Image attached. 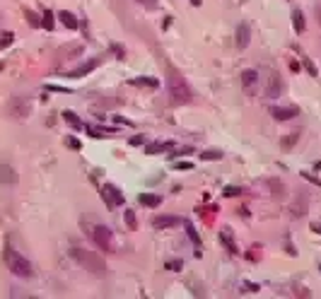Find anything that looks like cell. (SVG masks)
I'll return each mask as SVG.
<instances>
[{
  "label": "cell",
  "mask_w": 321,
  "mask_h": 299,
  "mask_svg": "<svg viewBox=\"0 0 321 299\" xmlns=\"http://www.w3.org/2000/svg\"><path fill=\"white\" fill-rule=\"evenodd\" d=\"M167 90H169V97H172L174 104H189L193 99V92L189 87V82L183 80L172 65L167 68Z\"/></svg>",
  "instance_id": "cell-1"
},
{
  "label": "cell",
  "mask_w": 321,
  "mask_h": 299,
  "mask_svg": "<svg viewBox=\"0 0 321 299\" xmlns=\"http://www.w3.org/2000/svg\"><path fill=\"white\" fill-rule=\"evenodd\" d=\"M3 258H5V265H8V270L12 273V275H17V278H27V280L34 275V268H32V263L27 261V256L17 254V251H15L10 244H5Z\"/></svg>",
  "instance_id": "cell-2"
},
{
  "label": "cell",
  "mask_w": 321,
  "mask_h": 299,
  "mask_svg": "<svg viewBox=\"0 0 321 299\" xmlns=\"http://www.w3.org/2000/svg\"><path fill=\"white\" fill-rule=\"evenodd\" d=\"M70 256L77 261L80 268L94 273V275L106 273V263H104V258H101L99 254H94V251H87V249H80V246H73V249H70Z\"/></svg>",
  "instance_id": "cell-3"
},
{
  "label": "cell",
  "mask_w": 321,
  "mask_h": 299,
  "mask_svg": "<svg viewBox=\"0 0 321 299\" xmlns=\"http://www.w3.org/2000/svg\"><path fill=\"white\" fill-rule=\"evenodd\" d=\"M92 241L99 246L101 251H114V232H111L106 225H97L92 229Z\"/></svg>",
  "instance_id": "cell-4"
},
{
  "label": "cell",
  "mask_w": 321,
  "mask_h": 299,
  "mask_svg": "<svg viewBox=\"0 0 321 299\" xmlns=\"http://www.w3.org/2000/svg\"><path fill=\"white\" fill-rule=\"evenodd\" d=\"M101 198H104V203L109 205V210L119 208V205H123V203H126L123 193H121L119 186H114V183H104V186H101Z\"/></svg>",
  "instance_id": "cell-5"
},
{
  "label": "cell",
  "mask_w": 321,
  "mask_h": 299,
  "mask_svg": "<svg viewBox=\"0 0 321 299\" xmlns=\"http://www.w3.org/2000/svg\"><path fill=\"white\" fill-rule=\"evenodd\" d=\"M17 181H19V176H17V172H15V167L3 159V162H0V183L12 188V186H17Z\"/></svg>",
  "instance_id": "cell-6"
},
{
  "label": "cell",
  "mask_w": 321,
  "mask_h": 299,
  "mask_svg": "<svg viewBox=\"0 0 321 299\" xmlns=\"http://www.w3.org/2000/svg\"><path fill=\"white\" fill-rule=\"evenodd\" d=\"M242 87H244L247 94H256L258 92V70H254V68L244 70L242 73Z\"/></svg>",
  "instance_id": "cell-7"
},
{
  "label": "cell",
  "mask_w": 321,
  "mask_h": 299,
  "mask_svg": "<svg viewBox=\"0 0 321 299\" xmlns=\"http://www.w3.org/2000/svg\"><path fill=\"white\" fill-rule=\"evenodd\" d=\"M234 41H237V48L239 51H244L249 48V41H251V27H249L247 22H242L237 27V34H234Z\"/></svg>",
  "instance_id": "cell-8"
},
{
  "label": "cell",
  "mask_w": 321,
  "mask_h": 299,
  "mask_svg": "<svg viewBox=\"0 0 321 299\" xmlns=\"http://www.w3.org/2000/svg\"><path fill=\"white\" fill-rule=\"evenodd\" d=\"M8 111L12 114V116H17V118H24L29 114V101L24 99V97H15V99L10 101V106Z\"/></svg>",
  "instance_id": "cell-9"
},
{
  "label": "cell",
  "mask_w": 321,
  "mask_h": 299,
  "mask_svg": "<svg viewBox=\"0 0 321 299\" xmlns=\"http://www.w3.org/2000/svg\"><path fill=\"white\" fill-rule=\"evenodd\" d=\"M271 114H273L275 121H290V118H295L300 114V109L297 106H273Z\"/></svg>",
  "instance_id": "cell-10"
},
{
  "label": "cell",
  "mask_w": 321,
  "mask_h": 299,
  "mask_svg": "<svg viewBox=\"0 0 321 299\" xmlns=\"http://www.w3.org/2000/svg\"><path fill=\"white\" fill-rule=\"evenodd\" d=\"M220 241H222V246L227 249V254H232V256L239 254V246L234 244V234L229 232L227 227H225V229H220Z\"/></svg>",
  "instance_id": "cell-11"
},
{
  "label": "cell",
  "mask_w": 321,
  "mask_h": 299,
  "mask_svg": "<svg viewBox=\"0 0 321 299\" xmlns=\"http://www.w3.org/2000/svg\"><path fill=\"white\" fill-rule=\"evenodd\" d=\"M183 220L176 218V215H157L155 220H152V225L157 227V229H167V227H174V225H181Z\"/></svg>",
  "instance_id": "cell-12"
},
{
  "label": "cell",
  "mask_w": 321,
  "mask_h": 299,
  "mask_svg": "<svg viewBox=\"0 0 321 299\" xmlns=\"http://www.w3.org/2000/svg\"><path fill=\"white\" fill-rule=\"evenodd\" d=\"M99 63H101V58H90V61H87V63H83L77 70H70V73H68V77H83V75L92 73V70H94Z\"/></svg>",
  "instance_id": "cell-13"
},
{
  "label": "cell",
  "mask_w": 321,
  "mask_h": 299,
  "mask_svg": "<svg viewBox=\"0 0 321 299\" xmlns=\"http://www.w3.org/2000/svg\"><path fill=\"white\" fill-rule=\"evenodd\" d=\"M63 121L73 128V130H85V126H87V123H85V121L77 116L75 111H63Z\"/></svg>",
  "instance_id": "cell-14"
},
{
  "label": "cell",
  "mask_w": 321,
  "mask_h": 299,
  "mask_svg": "<svg viewBox=\"0 0 321 299\" xmlns=\"http://www.w3.org/2000/svg\"><path fill=\"white\" fill-rule=\"evenodd\" d=\"M58 19L63 22V27L65 29H77L80 27V22H77V17H75L70 10H61V15H58Z\"/></svg>",
  "instance_id": "cell-15"
},
{
  "label": "cell",
  "mask_w": 321,
  "mask_h": 299,
  "mask_svg": "<svg viewBox=\"0 0 321 299\" xmlns=\"http://www.w3.org/2000/svg\"><path fill=\"white\" fill-rule=\"evenodd\" d=\"M138 200H140L145 208H157V205H162V196H157V193H140Z\"/></svg>",
  "instance_id": "cell-16"
},
{
  "label": "cell",
  "mask_w": 321,
  "mask_h": 299,
  "mask_svg": "<svg viewBox=\"0 0 321 299\" xmlns=\"http://www.w3.org/2000/svg\"><path fill=\"white\" fill-rule=\"evenodd\" d=\"M280 92H283V80L273 73V75H271V85H268V97L275 99V97H280Z\"/></svg>",
  "instance_id": "cell-17"
},
{
  "label": "cell",
  "mask_w": 321,
  "mask_h": 299,
  "mask_svg": "<svg viewBox=\"0 0 321 299\" xmlns=\"http://www.w3.org/2000/svg\"><path fill=\"white\" fill-rule=\"evenodd\" d=\"M292 27H295V32H297V34L307 32V22H304L302 10H292Z\"/></svg>",
  "instance_id": "cell-18"
},
{
  "label": "cell",
  "mask_w": 321,
  "mask_h": 299,
  "mask_svg": "<svg viewBox=\"0 0 321 299\" xmlns=\"http://www.w3.org/2000/svg\"><path fill=\"white\" fill-rule=\"evenodd\" d=\"M128 85H133V87H159V80L157 77H133V80H128Z\"/></svg>",
  "instance_id": "cell-19"
},
{
  "label": "cell",
  "mask_w": 321,
  "mask_h": 299,
  "mask_svg": "<svg viewBox=\"0 0 321 299\" xmlns=\"http://www.w3.org/2000/svg\"><path fill=\"white\" fill-rule=\"evenodd\" d=\"M174 147V143L169 140V143H150V145L145 147L147 154H159V152H167V150H172Z\"/></svg>",
  "instance_id": "cell-20"
},
{
  "label": "cell",
  "mask_w": 321,
  "mask_h": 299,
  "mask_svg": "<svg viewBox=\"0 0 321 299\" xmlns=\"http://www.w3.org/2000/svg\"><path fill=\"white\" fill-rule=\"evenodd\" d=\"M183 229H186V234H189V239H191L193 246H201V236H198V232H196L193 222H186V220H183Z\"/></svg>",
  "instance_id": "cell-21"
},
{
  "label": "cell",
  "mask_w": 321,
  "mask_h": 299,
  "mask_svg": "<svg viewBox=\"0 0 321 299\" xmlns=\"http://www.w3.org/2000/svg\"><path fill=\"white\" fill-rule=\"evenodd\" d=\"M56 24V17H54V12L51 10H44V15H41V27L46 29V32H51Z\"/></svg>",
  "instance_id": "cell-22"
},
{
  "label": "cell",
  "mask_w": 321,
  "mask_h": 299,
  "mask_svg": "<svg viewBox=\"0 0 321 299\" xmlns=\"http://www.w3.org/2000/svg\"><path fill=\"white\" fill-rule=\"evenodd\" d=\"M304 212H307V196H300V205H292V215L302 218Z\"/></svg>",
  "instance_id": "cell-23"
},
{
  "label": "cell",
  "mask_w": 321,
  "mask_h": 299,
  "mask_svg": "<svg viewBox=\"0 0 321 299\" xmlns=\"http://www.w3.org/2000/svg\"><path fill=\"white\" fill-rule=\"evenodd\" d=\"M24 19H27V22H29V24H32L34 29H39V27H41V19H39L37 15H34L32 10H27V8H24Z\"/></svg>",
  "instance_id": "cell-24"
},
{
  "label": "cell",
  "mask_w": 321,
  "mask_h": 299,
  "mask_svg": "<svg viewBox=\"0 0 321 299\" xmlns=\"http://www.w3.org/2000/svg\"><path fill=\"white\" fill-rule=\"evenodd\" d=\"M220 157H222L220 150H205V152H201V159H208V162L210 159H220Z\"/></svg>",
  "instance_id": "cell-25"
},
{
  "label": "cell",
  "mask_w": 321,
  "mask_h": 299,
  "mask_svg": "<svg viewBox=\"0 0 321 299\" xmlns=\"http://www.w3.org/2000/svg\"><path fill=\"white\" fill-rule=\"evenodd\" d=\"M65 145L70 147V150H80V147H83V143H80L75 135H68V138H65Z\"/></svg>",
  "instance_id": "cell-26"
},
{
  "label": "cell",
  "mask_w": 321,
  "mask_h": 299,
  "mask_svg": "<svg viewBox=\"0 0 321 299\" xmlns=\"http://www.w3.org/2000/svg\"><path fill=\"white\" fill-rule=\"evenodd\" d=\"M295 143H297V133H295V135H287V138H283V140H280L283 150H290V147H292Z\"/></svg>",
  "instance_id": "cell-27"
},
{
  "label": "cell",
  "mask_w": 321,
  "mask_h": 299,
  "mask_svg": "<svg viewBox=\"0 0 321 299\" xmlns=\"http://www.w3.org/2000/svg\"><path fill=\"white\" fill-rule=\"evenodd\" d=\"M183 263L179 258H172V261H167V270H181Z\"/></svg>",
  "instance_id": "cell-28"
},
{
  "label": "cell",
  "mask_w": 321,
  "mask_h": 299,
  "mask_svg": "<svg viewBox=\"0 0 321 299\" xmlns=\"http://www.w3.org/2000/svg\"><path fill=\"white\" fill-rule=\"evenodd\" d=\"M12 39H15V34H12V32H8V34H3V37H0V48H5V46H10V44H12Z\"/></svg>",
  "instance_id": "cell-29"
},
{
  "label": "cell",
  "mask_w": 321,
  "mask_h": 299,
  "mask_svg": "<svg viewBox=\"0 0 321 299\" xmlns=\"http://www.w3.org/2000/svg\"><path fill=\"white\" fill-rule=\"evenodd\" d=\"M136 3H140V5L147 8V10H157V8H159V3H157V0H136Z\"/></svg>",
  "instance_id": "cell-30"
},
{
  "label": "cell",
  "mask_w": 321,
  "mask_h": 299,
  "mask_svg": "<svg viewBox=\"0 0 321 299\" xmlns=\"http://www.w3.org/2000/svg\"><path fill=\"white\" fill-rule=\"evenodd\" d=\"M126 225H128L130 229H136V212H133V210H126Z\"/></svg>",
  "instance_id": "cell-31"
},
{
  "label": "cell",
  "mask_w": 321,
  "mask_h": 299,
  "mask_svg": "<svg viewBox=\"0 0 321 299\" xmlns=\"http://www.w3.org/2000/svg\"><path fill=\"white\" fill-rule=\"evenodd\" d=\"M239 193H242V191H239L237 186H227V188H225V196H227V198H234V196H239Z\"/></svg>",
  "instance_id": "cell-32"
},
{
  "label": "cell",
  "mask_w": 321,
  "mask_h": 299,
  "mask_svg": "<svg viewBox=\"0 0 321 299\" xmlns=\"http://www.w3.org/2000/svg\"><path fill=\"white\" fill-rule=\"evenodd\" d=\"M130 145H136V147L145 145V135H133V138H130Z\"/></svg>",
  "instance_id": "cell-33"
},
{
  "label": "cell",
  "mask_w": 321,
  "mask_h": 299,
  "mask_svg": "<svg viewBox=\"0 0 321 299\" xmlns=\"http://www.w3.org/2000/svg\"><path fill=\"white\" fill-rule=\"evenodd\" d=\"M176 172H181V169H193V164L191 162H176V164H172Z\"/></svg>",
  "instance_id": "cell-34"
},
{
  "label": "cell",
  "mask_w": 321,
  "mask_h": 299,
  "mask_svg": "<svg viewBox=\"0 0 321 299\" xmlns=\"http://www.w3.org/2000/svg\"><path fill=\"white\" fill-rule=\"evenodd\" d=\"M304 68L309 70V75H316V68H314V63L309 61V58H304Z\"/></svg>",
  "instance_id": "cell-35"
},
{
  "label": "cell",
  "mask_w": 321,
  "mask_h": 299,
  "mask_svg": "<svg viewBox=\"0 0 321 299\" xmlns=\"http://www.w3.org/2000/svg\"><path fill=\"white\" fill-rule=\"evenodd\" d=\"M46 90H51V92H70L68 87H56V85H46Z\"/></svg>",
  "instance_id": "cell-36"
},
{
  "label": "cell",
  "mask_w": 321,
  "mask_h": 299,
  "mask_svg": "<svg viewBox=\"0 0 321 299\" xmlns=\"http://www.w3.org/2000/svg\"><path fill=\"white\" fill-rule=\"evenodd\" d=\"M256 256H258V249H251V251L247 254V258L249 261H256Z\"/></svg>",
  "instance_id": "cell-37"
},
{
  "label": "cell",
  "mask_w": 321,
  "mask_h": 299,
  "mask_svg": "<svg viewBox=\"0 0 321 299\" xmlns=\"http://www.w3.org/2000/svg\"><path fill=\"white\" fill-rule=\"evenodd\" d=\"M319 22H321V8H319Z\"/></svg>",
  "instance_id": "cell-38"
},
{
  "label": "cell",
  "mask_w": 321,
  "mask_h": 299,
  "mask_svg": "<svg viewBox=\"0 0 321 299\" xmlns=\"http://www.w3.org/2000/svg\"><path fill=\"white\" fill-rule=\"evenodd\" d=\"M0 70H3V63H0Z\"/></svg>",
  "instance_id": "cell-39"
}]
</instances>
